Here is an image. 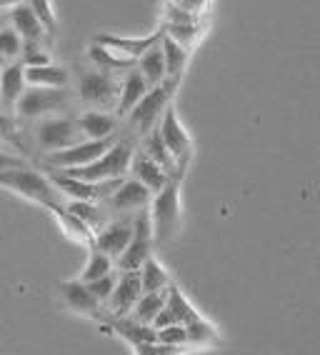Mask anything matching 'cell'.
<instances>
[{
	"mask_svg": "<svg viewBox=\"0 0 320 355\" xmlns=\"http://www.w3.org/2000/svg\"><path fill=\"white\" fill-rule=\"evenodd\" d=\"M121 88L123 83L116 76H108V73H100V70H88L80 76L78 80V96L85 105H90V110H105L118 108V101H121Z\"/></svg>",
	"mask_w": 320,
	"mask_h": 355,
	"instance_id": "6",
	"label": "cell"
},
{
	"mask_svg": "<svg viewBox=\"0 0 320 355\" xmlns=\"http://www.w3.org/2000/svg\"><path fill=\"white\" fill-rule=\"evenodd\" d=\"M141 298H143L141 270L138 273H121L116 293H113V298H110L105 311H108V315H130Z\"/></svg>",
	"mask_w": 320,
	"mask_h": 355,
	"instance_id": "16",
	"label": "cell"
},
{
	"mask_svg": "<svg viewBox=\"0 0 320 355\" xmlns=\"http://www.w3.org/2000/svg\"><path fill=\"white\" fill-rule=\"evenodd\" d=\"M168 308L173 311L175 320H178L180 325H190V323H195V320H200V318H203L190 303H188V298L183 295V291H180L175 283L168 288Z\"/></svg>",
	"mask_w": 320,
	"mask_h": 355,
	"instance_id": "32",
	"label": "cell"
},
{
	"mask_svg": "<svg viewBox=\"0 0 320 355\" xmlns=\"http://www.w3.org/2000/svg\"><path fill=\"white\" fill-rule=\"evenodd\" d=\"M33 10H35V15H38L40 26L45 28V33H48V35H55L58 23H55V13H53L51 3H45V0H35V3H33Z\"/></svg>",
	"mask_w": 320,
	"mask_h": 355,
	"instance_id": "40",
	"label": "cell"
},
{
	"mask_svg": "<svg viewBox=\"0 0 320 355\" xmlns=\"http://www.w3.org/2000/svg\"><path fill=\"white\" fill-rule=\"evenodd\" d=\"M186 328H188V338H190V348H213V345H218L220 343L218 330L213 328L205 318L186 325Z\"/></svg>",
	"mask_w": 320,
	"mask_h": 355,
	"instance_id": "34",
	"label": "cell"
},
{
	"mask_svg": "<svg viewBox=\"0 0 320 355\" xmlns=\"http://www.w3.org/2000/svg\"><path fill=\"white\" fill-rule=\"evenodd\" d=\"M148 93H150V85H148V80L141 76V70L138 68L130 70L128 76L123 78L121 101H118V108H116L118 115H121V118H128V115L135 110V105H138Z\"/></svg>",
	"mask_w": 320,
	"mask_h": 355,
	"instance_id": "20",
	"label": "cell"
},
{
	"mask_svg": "<svg viewBox=\"0 0 320 355\" xmlns=\"http://www.w3.org/2000/svg\"><path fill=\"white\" fill-rule=\"evenodd\" d=\"M105 320H108V328L118 333L123 340H128L133 348L148 345V343H158V330L153 325H143L130 315H108L105 313Z\"/></svg>",
	"mask_w": 320,
	"mask_h": 355,
	"instance_id": "17",
	"label": "cell"
},
{
	"mask_svg": "<svg viewBox=\"0 0 320 355\" xmlns=\"http://www.w3.org/2000/svg\"><path fill=\"white\" fill-rule=\"evenodd\" d=\"M153 193L148 191L145 185L138 183L135 178H128L125 183L118 188V193L110 200H105V205H108V210H113V213H141V210H148L150 208V203H153Z\"/></svg>",
	"mask_w": 320,
	"mask_h": 355,
	"instance_id": "15",
	"label": "cell"
},
{
	"mask_svg": "<svg viewBox=\"0 0 320 355\" xmlns=\"http://www.w3.org/2000/svg\"><path fill=\"white\" fill-rule=\"evenodd\" d=\"M163 31V28H160ZM163 55H166V70H168V80L180 83L183 73L188 68V60H190V51H186L183 45H178L175 40L166 38V33H163Z\"/></svg>",
	"mask_w": 320,
	"mask_h": 355,
	"instance_id": "27",
	"label": "cell"
},
{
	"mask_svg": "<svg viewBox=\"0 0 320 355\" xmlns=\"http://www.w3.org/2000/svg\"><path fill=\"white\" fill-rule=\"evenodd\" d=\"M130 173H133V178L138 180V183H143L148 188V191L153 193V196H158L163 188H166L173 178L168 175L160 165H155L153 160L148 158L143 150H135L133 155V165H130Z\"/></svg>",
	"mask_w": 320,
	"mask_h": 355,
	"instance_id": "19",
	"label": "cell"
},
{
	"mask_svg": "<svg viewBox=\"0 0 320 355\" xmlns=\"http://www.w3.org/2000/svg\"><path fill=\"white\" fill-rule=\"evenodd\" d=\"M118 278H121V273H110V275H105V278H100V280H96V283H90V293L96 295L98 300H100L105 308H108V303H110V298H113V293H116V286H118Z\"/></svg>",
	"mask_w": 320,
	"mask_h": 355,
	"instance_id": "39",
	"label": "cell"
},
{
	"mask_svg": "<svg viewBox=\"0 0 320 355\" xmlns=\"http://www.w3.org/2000/svg\"><path fill=\"white\" fill-rule=\"evenodd\" d=\"M170 325H180V323L175 320L173 311H170V308L166 305V308L160 311V315L153 320V328H155V330H166V328H170Z\"/></svg>",
	"mask_w": 320,
	"mask_h": 355,
	"instance_id": "44",
	"label": "cell"
},
{
	"mask_svg": "<svg viewBox=\"0 0 320 355\" xmlns=\"http://www.w3.org/2000/svg\"><path fill=\"white\" fill-rule=\"evenodd\" d=\"M68 108V93L55 88H30L28 85L26 96L20 98L15 118L18 121H38L51 113H60Z\"/></svg>",
	"mask_w": 320,
	"mask_h": 355,
	"instance_id": "9",
	"label": "cell"
},
{
	"mask_svg": "<svg viewBox=\"0 0 320 355\" xmlns=\"http://www.w3.org/2000/svg\"><path fill=\"white\" fill-rule=\"evenodd\" d=\"M160 28L166 33V38L175 40L186 51H193L198 45V40L203 38V28L200 26H160Z\"/></svg>",
	"mask_w": 320,
	"mask_h": 355,
	"instance_id": "35",
	"label": "cell"
},
{
	"mask_svg": "<svg viewBox=\"0 0 320 355\" xmlns=\"http://www.w3.org/2000/svg\"><path fill=\"white\" fill-rule=\"evenodd\" d=\"M143 153H145L148 158L153 160L155 165H160V168H163V171H166L170 178H175V175L183 178V173H180L178 163H175V158H173V153L168 150V146L163 143V138H160L158 128H155V130L150 135H145V143H143Z\"/></svg>",
	"mask_w": 320,
	"mask_h": 355,
	"instance_id": "23",
	"label": "cell"
},
{
	"mask_svg": "<svg viewBox=\"0 0 320 355\" xmlns=\"http://www.w3.org/2000/svg\"><path fill=\"white\" fill-rule=\"evenodd\" d=\"M121 138H105V140H83L80 146H73L68 150L51 153L45 155V168L48 171H78V168H88L96 160H100L110 148L116 146Z\"/></svg>",
	"mask_w": 320,
	"mask_h": 355,
	"instance_id": "7",
	"label": "cell"
},
{
	"mask_svg": "<svg viewBox=\"0 0 320 355\" xmlns=\"http://www.w3.org/2000/svg\"><path fill=\"white\" fill-rule=\"evenodd\" d=\"M75 121L83 130L85 140L113 138L118 130V118H113L110 113H103V110H85L83 115H78Z\"/></svg>",
	"mask_w": 320,
	"mask_h": 355,
	"instance_id": "21",
	"label": "cell"
},
{
	"mask_svg": "<svg viewBox=\"0 0 320 355\" xmlns=\"http://www.w3.org/2000/svg\"><path fill=\"white\" fill-rule=\"evenodd\" d=\"M205 8V3H166L163 26H200V10Z\"/></svg>",
	"mask_w": 320,
	"mask_h": 355,
	"instance_id": "28",
	"label": "cell"
},
{
	"mask_svg": "<svg viewBox=\"0 0 320 355\" xmlns=\"http://www.w3.org/2000/svg\"><path fill=\"white\" fill-rule=\"evenodd\" d=\"M10 15V26L18 31L23 43H43L45 40V28L40 26L38 15L33 10V3H13V8L8 10Z\"/></svg>",
	"mask_w": 320,
	"mask_h": 355,
	"instance_id": "18",
	"label": "cell"
},
{
	"mask_svg": "<svg viewBox=\"0 0 320 355\" xmlns=\"http://www.w3.org/2000/svg\"><path fill=\"white\" fill-rule=\"evenodd\" d=\"M180 180L183 178L175 175L170 183L153 198L150 203V220H153V238L155 243H168L178 233L180 225Z\"/></svg>",
	"mask_w": 320,
	"mask_h": 355,
	"instance_id": "3",
	"label": "cell"
},
{
	"mask_svg": "<svg viewBox=\"0 0 320 355\" xmlns=\"http://www.w3.org/2000/svg\"><path fill=\"white\" fill-rule=\"evenodd\" d=\"M6 65H8V60L3 55H0V73H3V70H6Z\"/></svg>",
	"mask_w": 320,
	"mask_h": 355,
	"instance_id": "46",
	"label": "cell"
},
{
	"mask_svg": "<svg viewBox=\"0 0 320 355\" xmlns=\"http://www.w3.org/2000/svg\"><path fill=\"white\" fill-rule=\"evenodd\" d=\"M60 295H63L65 305H68L73 313H78V315L103 320L105 313H108L105 305H103L100 300L90 293V288L85 286V283H80V280H65V283H60Z\"/></svg>",
	"mask_w": 320,
	"mask_h": 355,
	"instance_id": "13",
	"label": "cell"
},
{
	"mask_svg": "<svg viewBox=\"0 0 320 355\" xmlns=\"http://www.w3.org/2000/svg\"><path fill=\"white\" fill-rule=\"evenodd\" d=\"M138 70L141 76L148 80L150 88H158L168 80V70H166V55H163V45H155L145 55L138 60Z\"/></svg>",
	"mask_w": 320,
	"mask_h": 355,
	"instance_id": "24",
	"label": "cell"
},
{
	"mask_svg": "<svg viewBox=\"0 0 320 355\" xmlns=\"http://www.w3.org/2000/svg\"><path fill=\"white\" fill-rule=\"evenodd\" d=\"M28 80H26V65L15 60V63H8L6 70L0 73V110L3 113L15 115L20 98L26 96Z\"/></svg>",
	"mask_w": 320,
	"mask_h": 355,
	"instance_id": "14",
	"label": "cell"
},
{
	"mask_svg": "<svg viewBox=\"0 0 320 355\" xmlns=\"http://www.w3.org/2000/svg\"><path fill=\"white\" fill-rule=\"evenodd\" d=\"M153 220H150V210H141L135 213L133 220V241H130L128 250L116 260L118 273H138L148 260L153 258Z\"/></svg>",
	"mask_w": 320,
	"mask_h": 355,
	"instance_id": "4",
	"label": "cell"
},
{
	"mask_svg": "<svg viewBox=\"0 0 320 355\" xmlns=\"http://www.w3.org/2000/svg\"><path fill=\"white\" fill-rule=\"evenodd\" d=\"M133 350L135 355H183V348H170L163 343H148V345H138Z\"/></svg>",
	"mask_w": 320,
	"mask_h": 355,
	"instance_id": "42",
	"label": "cell"
},
{
	"mask_svg": "<svg viewBox=\"0 0 320 355\" xmlns=\"http://www.w3.org/2000/svg\"><path fill=\"white\" fill-rule=\"evenodd\" d=\"M18 118L10 113H3L0 110V143H20V128H18Z\"/></svg>",
	"mask_w": 320,
	"mask_h": 355,
	"instance_id": "41",
	"label": "cell"
},
{
	"mask_svg": "<svg viewBox=\"0 0 320 355\" xmlns=\"http://www.w3.org/2000/svg\"><path fill=\"white\" fill-rule=\"evenodd\" d=\"M20 63L26 65V68H43V65H53L51 53L45 51L43 43H23Z\"/></svg>",
	"mask_w": 320,
	"mask_h": 355,
	"instance_id": "37",
	"label": "cell"
},
{
	"mask_svg": "<svg viewBox=\"0 0 320 355\" xmlns=\"http://www.w3.org/2000/svg\"><path fill=\"white\" fill-rule=\"evenodd\" d=\"M88 58H90V63L96 65V70L108 73V76H116V78H118V73H125V76H128L130 70L138 68V63H133V60H123V58H118L116 53H110L108 48H103V45H98V43H90Z\"/></svg>",
	"mask_w": 320,
	"mask_h": 355,
	"instance_id": "22",
	"label": "cell"
},
{
	"mask_svg": "<svg viewBox=\"0 0 320 355\" xmlns=\"http://www.w3.org/2000/svg\"><path fill=\"white\" fill-rule=\"evenodd\" d=\"M20 53H23V38L13 26H6L0 31V55L6 58L8 63H15L20 60Z\"/></svg>",
	"mask_w": 320,
	"mask_h": 355,
	"instance_id": "36",
	"label": "cell"
},
{
	"mask_svg": "<svg viewBox=\"0 0 320 355\" xmlns=\"http://www.w3.org/2000/svg\"><path fill=\"white\" fill-rule=\"evenodd\" d=\"M26 80L30 88H55L65 90L68 70L60 65H43V68H26Z\"/></svg>",
	"mask_w": 320,
	"mask_h": 355,
	"instance_id": "25",
	"label": "cell"
},
{
	"mask_svg": "<svg viewBox=\"0 0 320 355\" xmlns=\"http://www.w3.org/2000/svg\"><path fill=\"white\" fill-rule=\"evenodd\" d=\"M83 140L85 135L75 118H45V121H40L35 125V143L48 155L51 153L68 150L73 146H80Z\"/></svg>",
	"mask_w": 320,
	"mask_h": 355,
	"instance_id": "8",
	"label": "cell"
},
{
	"mask_svg": "<svg viewBox=\"0 0 320 355\" xmlns=\"http://www.w3.org/2000/svg\"><path fill=\"white\" fill-rule=\"evenodd\" d=\"M133 220H135V216L123 218V220H110L100 233H96L93 248L100 250V253L110 255L113 260H118L128 250L130 241H133Z\"/></svg>",
	"mask_w": 320,
	"mask_h": 355,
	"instance_id": "12",
	"label": "cell"
},
{
	"mask_svg": "<svg viewBox=\"0 0 320 355\" xmlns=\"http://www.w3.org/2000/svg\"><path fill=\"white\" fill-rule=\"evenodd\" d=\"M6 8H13V3H0V13H3Z\"/></svg>",
	"mask_w": 320,
	"mask_h": 355,
	"instance_id": "47",
	"label": "cell"
},
{
	"mask_svg": "<svg viewBox=\"0 0 320 355\" xmlns=\"http://www.w3.org/2000/svg\"><path fill=\"white\" fill-rule=\"evenodd\" d=\"M65 210L75 216L78 220H83L93 233H100L105 225H108V216H105V208H100V203H85V200H68Z\"/></svg>",
	"mask_w": 320,
	"mask_h": 355,
	"instance_id": "26",
	"label": "cell"
},
{
	"mask_svg": "<svg viewBox=\"0 0 320 355\" xmlns=\"http://www.w3.org/2000/svg\"><path fill=\"white\" fill-rule=\"evenodd\" d=\"M158 343L163 345H170V348H190V338H188L186 325H170L166 330H158Z\"/></svg>",
	"mask_w": 320,
	"mask_h": 355,
	"instance_id": "38",
	"label": "cell"
},
{
	"mask_svg": "<svg viewBox=\"0 0 320 355\" xmlns=\"http://www.w3.org/2000/svg\"><path fill=\"white\" fill-rule=\"evenodd\" d=\"M158 133H160V138H163V143L168 146V150L173 153L180 173L186 175L188 163H190V158H193V140L186 128L180 125L178 115H175L173 108L166 110V115H163V121H160V125H158Z\"/></svg>",
	"mask_w": 320,
	"mask_h": 355,
	"instance_id": "10",
	"label": "cell"
},
{
	"mask_svg": "<svg viewBox=\"0 0 320 355\" xmlns=\"http://www.w3.org/2000/svg\"><path fill=\"white\" fill-rule=\"evenodd\" d=\"M175 88H178V83H173V80H166L163 85H158V88H150V93H148V96L135 105L133 113L128 115L130 128L143 135L153 133L155 125H160V121H163L166 110L170 108V98H173Z\"/></svg>",
	"mask_w": 320,
	"mask_h": 355,
	"instance_id": "5",
	"label": "cell"
},
{
	"mask_svg": "<svg viewBox=\"0 0 320 355\" xmlns=\"http://www.w3.org/2000/svg\"><path fill=\"white\" fill-rule=\"evenodd\" d=\"M168 305V293H143V298L133 308L130 318L143 325H153V320L160 315V311Z\"/></svg>",
	"mask_w": 320,
	"mask_h": 355,
	"instance_id": "30",
	"label": "cell"
},
{
	"mask_svg": "<svg viewBox=\"0 0 320 355\" xmlns=\"http://www.w3.org/2000/svg\"><path fill=\"white\" fill-rule=\"evenodd\" d=\"M135 148L130 140H118L116 146L110 148L100 160H96L88 168H78V171H60L65 175L78 178V180H85V183H108V180H121V178H128L130 165H133Z\"/></svg>",
	"mask_w": 320,
	"mask_h": 355,
	"instance_id": "2",
	"label": "cell"
},
{
	"mask_svg": "<svg viewBox=\"0 0 320 355\" xmlns=\"http://www.w3.org/2000/svg\"><path fill=\"white\" fill-rule=\"evenodd\" d=\"M55 218H58V223L63 225L65 235H71L73 241H78V243H83V245L93 248V243H96V233H93V230H90L83 220H78L75 216H71V213L65 210V205L55 210Z\"/></svg>",
	"mask_w": 320,
	"mask_h": 355,
	"instance_id": "33",
	"label": "cell"
},
{
	"mask_svg": "<svg viewBox=\"0 0 320 355\" xmlns=\"http://www.w3.org/2000/svg\"><path fill=\"white\" fill-rule=\"evenodd\" d=\"M116 273V260L110 258V255L100 253L96 248H90V255H88V263H85L83 273H80V283L90 286V283H96V280L105 278V275Z\"/></svg>",
	"mask_w": 320,
	"mask_h": 355,
	"instance_id": "29",
	"label": "cell"
},
{
	"mask_svg": "<svg viewBox=\"0 0 320 355\" xmlns=\"http://www.w3.org/2000/svg\"><path fill=\"white\" fill-rule=\"evenodd\" d=\"M13 168H28V160L10 153H0V171H13Z\"/></svg>",
	"mask_w": 320,
	"mask_h": 355,
	"instance_id": "43",
	"label": "cell"
},
{
	"mask_svg": "<svg viewBox=\"0 0 320 355\" xmlns=\"http://www.w3.org/2000/svg\"><path fill=\"white\" fill-rule=\"evenodd\" d=\"M93 43L108 48L110 53H116L123 60H133L138 63L143 55H145L150 48L163 43V31L153 33V35H143V38H123V35H108V33H100L93 38Z\"/></svg>",
	"mask_w": 320,
	"mask_h": 355,
	"instance_id": "11",
	"label": "cell"
},
{
	"mask_svg": "<svg viewBox=\"0 0 320 355\" xmlns=\"http://www.w3.org/2000/svg\"><path fill=\"white\" fill-rule=\"evenodd\" d=\"M6 26H10V15H8V10H3V13H0V31Z\"/></svg>",
	"mask_w": 320,
	"mask_h": 355,
	"instance_id": "45",
	"label": "cell"
},
{
	"mask_svg": "<svg viewBox=\"0 0 320 355\" xmlns=\"http://www.w3.org/2000/svg\"><path fill=\"white\" fill-rule=\"evenodd\" d=\"M0 188L18 193L26 200H30V203L48 208L51 213H55V210L65 205L63 196L51 183V178L45 175V173L35 171V168H30V165L28 168H13V171H0Z\"/></svg>",
	"mask_w": 320,
	"mask_h": 355,
	"instance_id": "1",
	"label": "cell"
},
{
	"mask_svg": "<svg viewBox=\"0 0 320 355\" xmlns=\"http://www.w3.org/2000/svg\"><path fill=\"white\" fill-rule=\"evenodd\" d=\"M141 283H143V293H168V288L173 286L168 270L155 258H150L141 268Z\"/></svg>",
	"mask_w": 320,
	"mask_h": 355,
	"instance_id": "31",
	"label": "cell"
}]
</instances>
